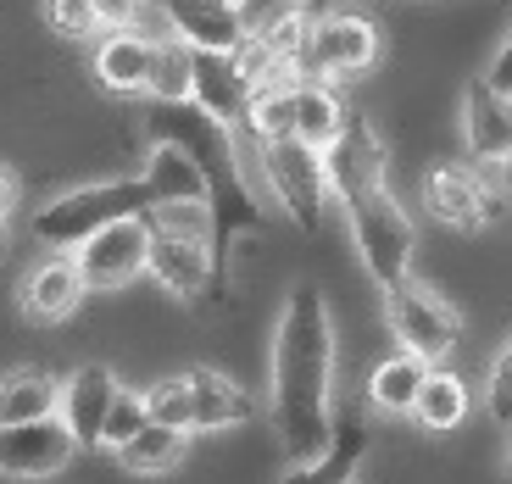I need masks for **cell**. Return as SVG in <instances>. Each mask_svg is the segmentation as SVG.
<instances>
[{"label":"cell","instance_id":"cell-24","mask_svg":"<svg viewBox=\"0 0 512 484\" xmlns=\"http://www.w3.org/2000/svg\"><path fill=\"white\" fill-rule=\"evenodd\" d=\"M412 418H418L423 429H435V434H451L462 418H468V384H462L457 373H446V368H429Z\"/></svg>","mask_w":512,"mask_h":484},{"label":"cell","instance_id":"cell-36","mask_svg":"<svg viewBox=\"0 0 512 484\" xmlns=\"http://www.w3.org/2000/svg\"><path fill=\"white\" fill-rule=\"evenodd\" d=\"M501 167H507V184H512V156H507V162H501Z\"/></svg>","mask_w":512,"mask_h":484},{"label":"cell","instance_id":"cell-25","mask_svg":"<svg viewBox=\"0 0 512 484\" xmlns=\"http://www.w3.org/2000/svg\"><path fill=\"white\" fill-rule=\"evenodd\" d=\"M295 84L301 78H279V84H256L251 95V123H245V140H290L295 134Z\"/></svg>","mask_w":512,"mask_h":484},{"label":"cell","instance_id":"cell-7","mask_svg":"<svg viewBox=\"0 0 512 484\" xmlns=\"http://www.w3.org/2000/svg\"><path fill=\"white\" fill-rule=\"evenodd\" d=\"M312 78H357L379 62V23L362 12H318L301 51Z\"/></svg>","mask_w":512,"mask_h":484},{"label":"cell","instance_id":"cell-26","mask_svg":"<svg viewBox=\"0 0 512 484\" xmlns=\"http://www.w3.org/2000/svg\"><path fill=\"white\" fill-rule=\"evenodd\" d=\"M190 90H195V45H184L179 34H162L145 101H190Z\"/></svg>","mask_w":512,"mask_h":484},{"label":"cell","instance_id":"cell-34","mask_svg":"<svg viewBox=\"0 0 512 484\" xmlns=\"http://www.w3.org/2000/svg\"><path fill=\"white\" fill-rule=\"evenodd\" d=\"M12 206H17V173H12L6 162H0V217L12 212Z\"/></svg>","mask_w":512,"mask_h":484},{"label":"cell","instance_id":"cell-4","mask_svg":"<svg viewBox=\"0 0 512 484\" xmlns=\"http://www.w3.org/2000/svg\"><path fill=\"white\" fill-rule=\"evenodd\" d=\"M156 206V190L145 173L134 179H101V184H78V190L56 195L34 212V240L51 245V251H73L84 245L95 229L117 223V217H145Z\"/></svg>","mask_w":512,"mask_h":484},{"label":"cell","instance_id":"cell-8","mask_svg":"<svg viewBox=\"0 0 512 484\" xmlns=\"http://www.w3.org/2000/svg\"><path fill=\"white\" fill-rule=\"evenodd\" d=\"M73 262L90 290H123L151 262V217H117L95 229L84 245H73Z\"/></svg>","mask_w":512,"mask_h":484},{"label":"cell","instance_id":"cell-35","mask_svg":"<svg viewBox=\"0 0 512 484\" xmlns=\"http://www.w3.org/2000/svg\"><path fill=\"white\" fill-rule=\"evenodd\" d=\"M0 251H6V217H0Z\"/></svg>","mask_w":512,"mask_h":484},{"label":"cell","instance_id":"cell-11","mask_svg":"<svg viewBox=\"0 0 512 484\" xmlns=\"http://www.w3.org/2000/svg\"><path fill=\"white\" fill-rule=\"evenodd\" d=\"M156 284L179 301H201L212 295V240L201 234H173V229H151V262H145Z\"/></svg>","mask_w":512,"mask_h":484},{"label":"cell","instance_id":"cell-15","mask_svg":"<svg viewBox=\"0 0 512 484\" xmlns=\"http://www.w3.org/2000/svg\"><path fill=\"white\" fill-rule=\"evenodd\" d=\"M112 395H117V373L106 362H84L62 379V423L73 429V440L84 451L101 446V429H106V412H112Z\"/></svg>","mask_w":512,"mask_h":484},{"label":"cell","instance_id":"cell-37","mask_svg":"<svg viewBox=\"0 0 512 484\" xmlns=\"http://www.w3.org/2000/svg\"><path fill=\"white\" fill-rule=\"evenodd\" d=\"M507 473H512V457H507Z\"/></svg>","mask_w":512,"mask_h":484},{"label":"cell","instance_id":"cell-6","mask_svg":"<svg viewBox=\"0 0 512 484\" xmlns=\"http://www.w3.org/2000/svg\"><path fill=\"white\" fill-rule=\"evenodd\" d=\"M256 167L268 173L279 206L295 217L301 234L323 229V206H329V173H323V151H312L307 140H262L256 145Z\"/></svg>","mask_w":512,"mask_h":484},{"label":"cell","instance_id":"cell-21","mask_svg":"<svg viewBox=\"0 0 512 484\" xmlns=\"http://www.w3.org/2000/svg\"><path fill=\"white\" fill-rule=\"evenodd\" d=\"M429 368H435V362H423L418 351H396V357H384L379 368L368 373V407L390 412V418H412Z\"/></svg>","mask_w":512,"mask_h":484},{"label":"cell","instance_id":"cell-3","mask_svg":"<svg viewBox=\"0 0 512 484\" xmlns=\"http://www.w3.org/2000/svg\"><path fill=\"white\" fill-rule=\"evenodd\" d=\"M145 134L167 145H184L206 179V217H212V295H229V262L245 234L268 229V212L245 184L240 134L206 112L201 101H151L145 106Z\"/></svg>","mask_w":512,"mask_h":484},{"label":"cell","instance_id":"cell-9","mask_svg":"<svg viewBox=\"0 0 512 484\" xmlns=\"http://www.w3.org/2000/svg\"><path fill=\"white\" fill-rule=\"evenodd\" d=\"M73 429L62 423V412L51 418H28V423H0V473L6 479H51L78 457Z\"/></svg>","mask_w":512,"mask_h":484},{"label":"cell","instance_id":"cell-32","mask_svg":"<svg viewBox=\"0 0 512 484\" xmlns=\"http://www.w3.org/2000/svg\"><path fill=\"white\" fill-rule=\"evenodd\" d=\"M140 12H145V0H95L101 28H140Z\"/></svg>","mask_w":512,"mask_h":484},{"label":"cell","instance_id":"cell-29","mask_svg":"<svg viewBox=\"0 0 512 484\" xmlns=\"http://www.w3.org/2000/svg\"><path fill=\"white\" fill-rule=\"evenodd\" d=\"M45 23L62 39H90L101 34V17H95V0H45Z\"/></svg>","mask_w":512,"mask_h":484},{"label":"cell","instance_id":"cell-28","mask_svg":"<svg viewBox=\"0 0 512 484\" xmlns=\"http://www.w3.org/2000/svg\"><path fill=\"white\" fill-rule=\"evenodd\" d=\"M145 407H151L156 423H173V429H190V379L173 373V379H156L145 390Z\"/></svg>","mask_w":512,"mask_h":484},{"label":"cell","instance_id":"cell-1","mask_svg":"<svg viewBox=\"0 0 512 484\" xmlns=\"http://www.w3.org/2000/svg\"><path fill=\"white\" fill-rule=\"evenodd\" d=\"M268 418L290 462L318 457L334 440V318L318 284H295L279 312Z\"/></svg>","mask_w":512,"mask_h":484},{"label":"cell","instance_id":"cell-20","mask_svg":"<svg viewBox=\"0 0 512 484\" xmlns=\"http://www.w3.org/2000/svg\"><path fill=\"white\" fill-rule=\"evenodd\" d=\"M346 123H351V106L329 78L307 73L295 84V140H307L312 151H329V145L346 134Z\"/></svg>","mask_w":512,"mask_h":484},{"label":"cell","instance_id":"cell-22","mask_svg":"<svg viewBox=\"0 0 512 484\" xmlns=\"http://www.w3.org/2000/svg\"><path fill=\"white\" fill-rule=\"evenodd\" d=\"M56 407H62V379H51L45 368H12V373H0V423L51 418Z\"/></svg>","mask_w":512,"mask_h":484},{"label":"cell","instance_id":"cell-19","mask_svg":"<svg viewBox=\"0 0 512 484\" xmlns=\"http://www.w3.org/2000/svg\"><path fill=\"white\" fill-rule=\"evenodd\" d=\"M184 379H190V434H195V429H201V434H212V429H240V423L256 418L251 390H240L229 373H218V368H190Z\"/></svg>","mask_w":512,"mask_h":484},{"label":"cell","instance_id":"cell-16","mask_svg":"<svg viewBox=\"0 0 512 484\" xmlns=\"http://www.w3.org/2000/svg\"><path fill=\"white\" fill-rule=\"evenodd\" d=\"M84 295H90V284H84V273H78L73 251L51 256V262H39V268L28 273V284H23V318L39 323V329L67 323L78 306H84Z\"/></svg>","mask_w":512,"mask_h":484},{"label":"cell","instance_id":"cell-33","mask_svg":"<svg viewBox=\"0 0 512 484\" xmlns=\"http://www.w3.org/2000/svg\"><path fill=\"white\" fill-rule=\"evenodd\" d=\"M485 78L496 84L501 95H512V28H507V39H501V51H496V62L485 67Z\"/></svg>","mask_w":512,"mask_h":484},{"label":"cell","instance_id":"cell-13","mask_svg":"<svg viewBox=\"0 0 512 484\" xmlns=\"http://www.w3.org/2000/svg\"><path fill=\"white\" fill-rule=\"evenodd\" d=\"M462 140L485 167L512 156V95H501L490 78H468L462 90Z\"/></svg>","mask_w":512,"mask_h":484},{"label":"cell","instance_id":"cell-23","mask_svg":"<svg viewBox=\"0 0 512 484\" xmlns=\"http://www.w3.org/2000/svg\"><path fill=\"white\" fill-rule=\"evenodd\" d=\"M184 446H190V429H173V423H145L128 446H117L112 457L123 462L128 473H145V479H156V473H173L184 462Z\"/></svg>","mask_w":512,"mask_h":484},{"label":"cell","instance_id":"cell-10","mask_svg":"<svg viewBox=\"0 0 512 484\" xmlns=\"http://www.w3.org/2000/svg\"><path fill=\"white\" fill-rule=\"evenodd\" d=\"M423 201H429V212H435L446 229H457V234H479V229H490V223L501 217V201L485 190L479 167H457V162L429 167Z\"/></svg>","mask_w":512,"mask_h":484},{"label":"cell","instance_id":"cell-18","mask_svg":"<svg viewBox=\"0 0 512 484\" xmlns=\"http://www.w3.org/2000/svg\"><path fill=\"white\" fill-rule=\"evenodd\" d=\"M362 457H368V418L351 407V412H340L329 446L307 462H290V473L279 484H357Z\"/></svg>","mask_w":512,"mask_h":484},{"label":"cell","instance_id":"cell-31","mask_svg":"<svg viewBox=\"0 0 512 484\" xmlns=\"http://www.w3.org/2000/svg\"><path fill=\"white\" fill-rule=\"evenodd\" d=\"M234 6H240V17H245V34H262V28L284 23V17L307 12V0H234Z\"/></svg>","mask_w":512,"mask_h":484},{"label":"cell","instance_id":"cell-27","mask_svg":"<svg viewBox=\"0 0 512 484\" xmlns=\"http://www.w3.org/2000/svg\"><path fill=\"white\" fill-rule=\"evenodd\" d=\"M151 423V407H145V390H123L117 384V395H112V412H106V429H101V446L106 451H117V446H128L134 434Z\"/></svg>","mask_w":512,"mask_h":484},{"label":"cell","instance_id":"cell-5","mask_svg":"<svg viewBox=\"0 0 512 484\" xmlns=\"http://www.w3.org/2000/svg\"><path fill=\"white\" fill-rule=\"evenodd\" d=\"M379 295H384V323H390L401 351H418L423 362H446L451 351H457L462 318L440 290H429V284H418L407 273V279L384 284Z\"/></svg>","mask_w":512,"mask_h":484},{"label":"cell","instance_id":"cell-2","mask_svg":"<svg viewBox=\"0 0 512 484\" xmlns=\"http://www.w3.org/2000/svg\"><path fill=\"white\" fill-rule=\"evenodd\" d=\"M384 167H390V151H384L379 128L362 112H351L346 134L323 151V173H329V201H340L351 245H357L362 268H368V279L379 290L407 279L412 256H418V229L401 212V201L390 195Z\"/></svg>","mask_w":512,"mask_h":484},{"label":"cell","instance_id":"cell-12","mask_svg":"<svg viewBox=\"0 0 512 484\" xmlns=\"http://www.w3.org/2000/svg\"><path fill=\"white\" fill-rule=\"evenodd\" d=\"M162 28L179 34L195 51H240L245 39V17L234 0H156Z\"/></svg>","mask_w":512,"mask_h":484},{"label":"cell","instance_id":"cell-17","mask_svg":"<svg viewBox=\"0 0 512 484\" xmlns=\"http://www.w3.org/2000/svg\"><path fill=\"white\" fill-rule=\"evenodd\" d=\"M151 62H156V39L140 28H106V39L95 45V78L106 95H145L151 90Z\"/></svg>","mask_w":512,"mask_h":484},{"label":"cell","instance_id":"cell-30","mask_svg":"<svg viewBox=\"0 0 512 484\" xmlns=\"http://www.w3.org/2000/svg\"><path fill=\"white\" fill-rule=\"evenodd\" d=\"M485 412L501 423V429H512V340L501 345V357L490 362V379H485Z\"/></svg>","mask_w":512,"mask_h":484},{"label":"cell","instance_id":"cell-14","mask_svg":"<svg viewBox=\"0 0 512 484\" xmlns=\"http://www.w3.org/2000/svg\"><path fill=\"white\" fill-rule=\"evenodd\" d=\"M251 95H256V84L240 73L234 51H195L190 101H201L206 112L218 117V123H229L234 134H245V123H251Z\"/></svg>","mask_w":512,"mask_h":484}]
</instances>
